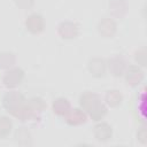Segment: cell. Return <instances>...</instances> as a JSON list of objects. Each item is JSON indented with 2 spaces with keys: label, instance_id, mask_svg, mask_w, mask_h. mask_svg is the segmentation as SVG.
<instances>
[{
  "label": "cell",
  "instance_id": "obj_11",
  "mask_svg": "<svg viewBox=\"0 0 147 147\" xmlns=\"http://www.w3.org/2000/svg\"><path fill=\"white\" fill-rule=\"evenodd\" d=\"M109 69L115 76H121L125 71V62L121 57H113L109 61Z\"/></svg>",
  "mask_w": 147,
  "mask_h": 147
},
{
  "label": "cell",
  "instance_id": "obj_17",
  "mask_svg": "<svg viewBox=\"0 0 147 147\" xmlns=\"http://www.w3.org/2000/svg\"><path fill=\"white\" fill-rule=\"evenodd\" d=\"M15 62V57L11 53H2L0 54V64L3 68H8L13 65Z\"/></svg>",
  "mask_w": 147,
  "mask_h": 147
},
{
  "label": "cell",
  "instance_id": "obj_3",
  "mask_svg": "<svg viewBox=\"0 0 147 147\" xmlns=\"http://www.w3.org/2000/svg\"><path fill=\"white\" fill-rule=\"evenodd\" d=\"M23 77H24L23 71L20 68H15V69L9 70L3 76V83L8 87H14V86H17L22 82Z\"/></svg>",
  "mask_w": 147,
  "mask_h": 147
},
{
  "label": "cell",
  "instance_id": "obj_18",
  "mask_svg": "<svg viewBox=\"0 0 147 147\" xmlns=\"http://www.w3.org/2000/svg\"><path fill=\"white\" fill-rule=\"evenodd\" d=\"M136 61L141 65H146V63H147V52H146L145 48H141V49L136 52Z\"/></svg>",
  "mask_w": 147,
  "mask_h": 147
},
{
  "label": "cell",
  "instance_id": "obj_13",
  "mask_svg": "<svg viewBox=\"0 0 147 147\" xmlns=\"http://www.w3.org/2000/svg\"><path fill=\"white\" fill-rule=\"evenodd\" d=\"M109 7H110L111 13L117 16L123 15L126 10V3L124 0H110Z\"/></svg>",
  "mask_w": 147,
  "mask_h": 147
},
{
  "label": "cell",
  "instance_id": "obj_14",
  "mask_svg": "<svg viewBox=\"0 0 147 147\" xmlns=\"http://www.w3.org/2000/svg\"><path fill=\"white\" fill-rule=\"evenodd\" d=\"M106 101L109 106L111 107H115L117 105L121 103L122 101V94L116 91V90H113V91H109L107 94H106Z\"/></svg>",
  "mask_w": 147,
  "mask_h": 147
},
{
  "label": "cell",
  "instance_id": "obj_2",
  "mask_svg": "<svg viewBox=\"0 0 147 147\" xmlns=\"http://www.w3.org/2000/svg\"><path fill=\"white\" fill-rule=\"evenodd\" d=\"M25 103V98L18 92H9L3 96V107L10 114H14Z\"/></svg>",
  "mask_w": 147,
  "mask_h": 147
},
{
  "label": "cell",
  "instance_id": "obj_4",
  "mask_svg": "<svg viewBox=\"0 0 147 147\" xmlns=\"http://www.w3.org/2000/svg\"><path fill=\"white\" fill-rule=\"evenodd\" d=\"M25 24H26V28L29 31L33 32V33H39L44 30L45 28V23H44V18L38 15V14H32L30 15L26 21H25Z\"/></svg>",
  "mask_w": 147,
  "mask_h": 147
},
{
  "label": "cell",
  "instance_id": "obj_10",
  "mask_svg": "<svg viewBox=\"0 0 147 147\" xmlns=\"http://www.w3.org/2000/svg\"><path fill=\"white\" fill-rule=\"evenodd\" d=\"M94 136L99 140H107L111 137V127L107 123H100L94 127Z\"/></svg>",
  "mask_w": 147,
  "mask_h": 147
},
{
  "label": "cell",
  "instance_id": "obj_16",
  "mask_svg": "<svg viewBox=\"0 0 147 147\" xmlns=\"http://www.w3.org/2000/svg\"><path fill=\"white\" fill-rule=\"evenodd\" d=\"M29 105H30V107H31L36 113H40V111H42V110L46 108V103H45L44 100L40 99V98H33V99H31V100L29 101Z\"/></svg>",
  "mask_w": 147,
  "mask_h": 147
},
{
  "label": "cell",
  "instance_id": "obj_19",
  "mask_svg": "<svg viewBox=\"0 0 147 147\" xmlns=\"http://www.w3.org/2000/svg\"><path fill=\"white\" fill-rule=\"evenodd\" d=\"M33 1H34V0H15L16 5H17L20 8H23V9L30 8V7L33 5Z\"/></svg>",
  "mask_w": 147,
  "mask_h": 147
},
{
  "label": "cell",
  "instance_id": "obj_9",
  "mask_svg": "<svg viewBox=\"0 0 147 147\" xmlns=\"http://www.w3.org/2000/svg\"><path fill=\"white\" fill-rule=\"evenodd\" d=\"M142 77H144L142 71L138 67H134V65L129 67V69L126 71V82L130 85H137V84H139L141 82Z\"/></svg>",
  "mask_w": 147,
  "mask_h": 147
},
{
  "label": "cell",
  "instance_id": "obj_1",
  "mask_svg": "<svg viewBox=\"0 0 147 147\" xmlns=\"http://www.w3.org/2000/svg\"><path fill=\"white\" fill-rule=\"evenodd\" d=\"M79 102H80V106L85 110H87V113L91 115V117L94 121L101 119L106 114V107L103 106L99 96L92 92H86L82 94Z\"/></svg>",
  "mask_w": 147,
  "mask_h": 147
},
{
  "label": "cell",
  "instance_id": "obj_15",
  "mask_svg": "<svg viewBox=\"0 0 147 147\" xmlns=\"http://www.w3.org/2000/svg\"><path fill=\"white\" fill-rule=\"evenodd\" d=\"M11 130V121L8 117L0 116V138H5Z\"/></svg>",
  "mask_w": 147,
  "mask_h": 147
},
{
  "label": "cell",
  "instance_id": "obj_7",
  "mask_svg": "<svg viewBox=\"0 0 147 147\" xmlns=\"http://www.w3.org/2000/svg\"><path fill=\"white\" fill-rule=\"evenodd\" d=\"M88 69L91 71V74L95 77H100V76H103L105 71H106V63L102 59H99V57H95V59H92L88 63Z\"/></svg>",
  "mask_w": 147,
  "mask_h": 147
},
{
  "label": "cell",
  "instance_id": "obj_5",
  "mask_svg": "<svg viewBox=\"0 0 147 147\" xmlns=\"http://www.w3.org/2000/svg\"><path fill=\"white\" fill-rule=\"evenodd\" d=\"M59 33L62 38L71 39L78 34V26L72 22H62L59 25Z\"/></svg>",
  "mask_w": 147,
  "mask_h": 147
},
{
  "label": "cell",
  "instance_id": "obj_12",
  "mask_svg": "<svg viewBox=\"0 0 147 147\" xmlns=\"http://www.w3.org/2000/svg\"><path fill=\"white\" fill-rule=\"evenodd\" d=\"M53 110L57 115H67V113L70 110V103L68 102V100L59 98L53 103Z\"/></svg>",
  "mask_w": 147,
  "mask_h": 147
},
{
  "label": "cell",
  "instance_id": "obj_8",
  "mask_svg": "<svg viewBox=\"0 0 147 147\" xmlns=\"http://www.w3.org/2000/svg\"><path fill=\"white\" fill-rule=\"evenodd\" d=\"M65 121L71 125H78V124H82V123H84L86 121V116L80 109L76 108V109L69 110L67 113Z\"/></svg>",
  "mask_w": 147,
  "mask_h": 147
},
{
  "label": "cell",
  "instance_id": "obj_20",
  "mask_svg": "<svg viewBox=\"0 0 147 147\" xmlns=\"http://www.w3.org/2000/svg\"><path fill=\"white\" fill-rule=\"evenodd\" d=\"M147 132H146V129L145 127H141L139 131H138V139L142 142V144H146L147 142Z\"/></svg>",
  "mask_w": 147,
  "mask_h": 147
},
{
  "label": "cell",
  "instance_id": "obj_6",
  "mask_svg": "<svg viewBox=\"0 0 147 147\" xmlns=\"http://www.w3.org/2000/svg\"><path fill=\"white\" fill-rule=\"evenodd\" d=\"M99 31L103 37H111L116 32V23L111 18H103L99 23Z\"/></svg>",
  "mask_w": 147,
  "mask_h": 147
}]
</instances>
